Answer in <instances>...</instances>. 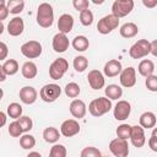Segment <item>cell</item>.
<instances>
[{
    "mask_svg": "<svg viewBox=\"0 0 157 157\" xmlns=\"http://www.w3.org/2000/svg\"><path fill=\"white\" fill-rule=\"evenodd\" d=\"M37 23L43 28L52 27L54 22V11L53 6L49 2H42L39 4L37 9Z\"/></svg>",
    "mask_w": 157,
    "mask_h": 157,
    "instance_id": "6da1fadb",
    "label": "cell"
},
{
    "mask_svg": "<svg viewBox=\"0 0 157 157\" xmlns=\"http://www.w3.org/2000/svg\"><path fill=\"white\" fill-rule=\"evenodd\" d=\"M110 109H112V101L108 99L107 97L94 98L88 104V112L91 113V115H93L96 118L107 114Z\"/></svg>",
    "mask_w": 157,
    "mask_h": 157,
    "instance_id": "7a4b0ae2",
    "label": "cell"
},
{
    "mask_svg": "<svg viewBox=\"0 0 157 157\" xmlns=\"http://www.w3.org/2000/svg\"><path fill=\"white\" fill-rule=\"evenodd\" d=\"M60 94H61V87L56 83H47L39 91V96H40L42 101H44L47 103L55 102L60 97Z\"/></svg>",
    "mask_w": 157,
    "mask_h": 157,
    "instance_id": "3957f363",
    "label": "cell"
},
{
    "mask_svg": "<svg viewBox=\"0 0 157 157\" xmlns=\"http://www.w3.org/2000/svg\"><path fill=\"white\" fill-rule=\"evenodd\" d=\"M67 69H69L67 60L65 58H58L49 66V76L53 80H60L66 74Z\"/></svg>",
    "mask_w": 157,
    "mask_h": 157,
    "instance_id": "277c9868",
    "label": "cell"
},
{
    "mask_svg": "<svg viewBox=\"0 0 157 157\" xmlns=\"http://www.w3.org/2000/svg\"><path fill=\"white\" fill-rule=\"evenodd\" d=\"M118 26H119V18L115 17L114 15L109 13V15L103 16L98 21V23H97V31L101 34H108L112 31H114Z\"/></svg>",
    "mask_w": 157,
    "mask_h": 157,
    "instance_id": "5b68a950",
    "label": "cell"
},
{
    "mask_svg": "<svg viewBox=\"0 0 157 157\" xmlns=\"http://www.w3.org/2000/svg\"><path fill=\"white\" fill-rule=\"evenodd\" d=\"M134 5L132 0H115L112 5V15L118 18L125 17L132 11Z\"/></svg>",
    "mask_w": 157,
    "mask_h": 157,
    "instance_id": "8992f818",
    "label": "cell"
},
{
    "mask_svg": "<svg viewBox=\"0 0 157 157\" xmlns=\"http://www.w3.org/2000/svg\"><path fill=\"white\" fill-rule=\"evenodd\" d=\"M150 54V42L147 39H139L129 49V55L132 59H142Z\"/></svg>",
    "mask_w": 157,
    "mask_h": 157,
    "instance_id": "52a82bcc",
    "label": "cell"
},
{
    "mask_svg": "<svg viewBox=\"0 0 157 157\" xmlns=\"http://www.w3.org/2000/svg\"><path fill=\"white\" fill-rule=\"evenodd\" d=\"M20 50L27 59H36L42 54V44L38 40H28L21 45Z\"/></svg>",
    "mask_w": 157,
    "mask_h": 157,
    "instance_id": "ba28073f",
    "label": "cell"
},
{
    "mask_svg": "<svg viewBox=\"0 0 157 157\" xmlns=\"http://www.w3.org/2000/svg\"><path fill=\"white\" fill-rule=\"evenodd\" d=\"M109 151L115 156V157H128L129 155V144L128 140H123L119 137L113 139L109 142Z\"/></svg>",
    "mask_w": 157,
    "mask_h": 157,
    "instance_id": "9c48e42d",
    "label": "cell"
},
{
    "mask_svg": "<svg viewBox=\"0 0 157 157\" xmlns=\"http://www.w3.org/2000/svg\"><path fill=\"white\" fill-rule=\"evenodd\" d=\"M119 81L123 87L131 88L136 83V70L132 66H129L126 69H123L119 74Z\"/></svg>",
    "mask_w": 157,
    "mask_h": 157,
    "instance_id": "30bf717a",
    "label": "cell"
},
{
    "mask_svg": "<svg viewBox=\"0 0 157 157\" xmlns=\"http://www.w3.org/2000/svg\"><path fill=\"white\" fill-rule=\"evenodd\" d=\"M130 113H131V104L128 101H124V99L118 101V103L115 104V107L113 109V115L119 121H123V120L128 119Z\"/></svg>",
    "mask_w": 157,
    "mask_h": 157,
    "instance_id": "8fae6325",
    "label": "cell"
},
{
    "mask_svg": "<svg viewBox=\"0 0 157 157\" xmlns=\"http://www.w3.org/2000/svg\"><path fill=\"white\" fill-rule=\"evenodd\" d=\"M80 132V124L75 119H66L60 125V134L65 137H72Z\"/></svg>",
    "mask_w": 157,
    "mask_h": 157,
    "instance_id": "7c38bea8",
    "label": "cell"
},
{
    "mask_svg": "<svg viewBox=\"0 0 157 157\" xmlns=\"http://www.w3.org/2000/svg\"><path fill=\"white\" fill-rule=\"evenodd\" d=\"M87 81L92 90H101L105 85L104 75L99 70H91L87 75Z\"/></svg>",
    "mask_w": 157,
    "mask_h": 157,
    "instance_id": "4fadbf2b",
    "label": "cell"
},
{
    "mask_svg": "<svg viewBox=\"0 0 157 157\" xmlns=\"http://www.w3.org/2000/svg\"><path fill=\"white\" fill-rule=\"evenodd\" d=\"M130 141L131 144L136 147L140 148L145 145L146 142V137H145V129H142L140 125H134L131 126V131H130Z\"/></svg>",
    "mask_w": 157,
    "mask_h": 157,
    "instance_id": "5bb4252c",
    "label": "cell"
},
{
    "mask_svg": "<svg viewBox=\"0 0 157 157\" xmlns=\"http://www.w3.org/2000/svg\"><path fill=\"white\" fill-rule=\"evenodd\" d=\"M69 110H70V113L74 118L82 119L86 115L87 107H86V103L82 99H74L69 105Z\"/></svg>",
    "mask_w": 157,
    "mask_h": 157,
    "instance_id": "9a60e30c",
    "label": "cell"
},
{
    "mask_svg": "<svg viewBox=\"0 0 157 157\" xmlns=\"http://www.w3.org/2000/svg\"><path fill=\"white\" fill-rule=\"evenodd\" d=\"M38 92L32 86H25L20 90V99L25 104H33L37 101Z\"/></svg>",
    "mask_w": 157,
    "mask_h": 157,
    "instance_id": "2e32d148",
    "label": "cell"
},
{
    "mask_svg": "<svg viewBox=\"0 0 157 157\" xmlns=\"http://www.w3.org/2000/svg\"><path fill=\"white\" fill-rule=\"evenodd\" d=\"M74 27V17L70 13H63L58 20V29L59 33L67 34L72 31Z\"/></svg>",
    "mask_w": 157,
    "mask_h": 157,
    "instance_id": "e0dca14e",
    "label": "cell"
},
{
    "mask_svg": "<svg viewBox=\"0 0 157 157\" xmlns=\"http://www.w3.org/2000/svg\"><path fill=\"white\" fill-rule=\"evenodd\" d=\"M69 45H70V42H69L66 34L56 33L53 37L52 47H53L54 52H56V53H64V52H66V49L69 48Z\"/></svg>",
    "mask_w": 157,
    "mask_h": 157,
    "instance_id": "ac0fdd59",
    "label": "cell"
},
{
    "mask_svg": "<svg viewBox=\"0 0 157 157\" xmlns=\"http://www.w3.org/2000/svg\"><path fill=\"white\" fill-rule=\"evenodd\" d=\"M121 70H123L121 63L119 60H117V59H112V60H109V61H107L104 64L103 74L107 77H115L121 72Z\"/></svg>",
    "mask_w": 157,
    "mask_h": 157,
    "instance_id": "d6986e66",
    "label": "cell"
},
{
    "mask_svg": "<svg viewBox=\"0 0 157 157\" xmlns=\"http://www.w3.org/2000/svg\"><path fill=\"white\" fill-rule=\"evenodd\" d=\"M25 29V22L21 17H13L10 20L9 25H7V33L12 37H18L22 34Z\"/></svg>",
    "mask_w": 157,
    "mask_h": 157,
    "instance_id": "ffe728a7",
    "label": "cell"
},
{
    "mask_svg": "<svg viewBox=\"0 0 157 157\" xmlns=\"http://www.w3.org/2000/svg\"><path fill=\"white\" fill-rule=\"evenodd\" d=\"M137 71L144 77L153 75V72H155V63L152 60H150V59H144V60L140 61V64L137 66Z\"/></svg>",
    "mask_w": 157,
    "mask_h": 157,
    "instance_id": "44dd1931",
    "label": "cell"
},
{
    "mask_svg": "<svg viewBox=\"0 0 157 157\" xmlns=\"http://www.w3.org/2000/svg\"><path fill=\"white\" fill-rule=\"evenodd\" d=\"M139 121H140V126L142 129H152V128H155L157 120H156L155 113H152V112H145V113H142L140 115Z\"/></svg>",
    "mask_w": 157,
    "mask_h": 157,
    "instance_id": "7402d4cb",
    "label": "cell"
},
{
    "mask_svg": "<svg viewBox=\"0 0 157 157\" xmlns=\"http://www.w3.org/2000/svg\"><path fill=\"white\" fill-rule=\"evenodd\" d=\"M137 32H139V27L134 22H126L119 29V33L123 38H132L137 34Z\"/></svg>",
    "mask_w": 157,
    "mask_h": 157,
    "instance_id": "603a6c76",
    "label": "cell"
},
{
    "mask_svg": "<svg viewBox=\"0 0 157 157\" xmlns=\"http://www.w3.org/2000/svg\"><path fill=\"white\" fill-rule=\"evenodd\" d=\"M21 72H22V76L25 78L32 80V78H34L37 76L38 69H37V65L33 61H26L21 67Z\"/></svg>",
    "mask_w": 157,
    "mask_h": 157,
    "instance_id": "cb8c5ba5",
    "label": "cell"
},
{
    "mask_svg": "<svg viewBox=\"0 0 157 157\" xmlns=\"http://www.w3.org/2000/svg\"><path fill=\"white\" fill-rule=\"evenodd\" d=\"M43 139L48 144H56L60 139V132L54 126H48L43 130Z\"/></svg>",
    "mask_w": 157,
    "mask_h": 157,
    "instance_id": "d4e9b609",
    "label": "cell"
},
{
    "mask_svg": "<svg viewBox=\"0 0 157 157\" xmlns=\"http://www.w3.org/2000/svg\"><path fill=\"white\" fill-rule=\"evenodd\" d=\"M104 93H105V97L110 101L112 99H119L123 96V88L115 83H112L104 88Z\"/></svg>",
    "mask_w": 157,
    "mask_h": 157,
    "instance_id": "484cf974",
    "label": "cell"
},
{
    "mask_svg": "<svg viewBox=\"0 0 157 157\" xmlns=\"http://www.w3.org/2000/svg\"><path fill=\"white\" fill-rule=\"evenodd\" d=\"M71 45L72 48L76 50V52H85L90 47V40L87 39V37L85 36H76L72 42H71Z\"/></svg>",
    "mask_w": 157,
    "mask_h": 157,
    "instance_id": "4316f807",
    "label": "cell"
},
{
    "mask_svg": "<svg viewBox=\"0 0 157 157\" xmlns=\"http://www.w3.org/2000/svg\"><path fill=\"white\" fill-rule=\"evenodd\" d=\"M18 69H20L18 63L15 59H7L2 64V70H4V72H5L6 76H12V75L17 74Z\"/></svg>",
    "mask_w": 157,
    "mask_h": 157,
    "instance_id": "83f0119b",
    "label": "cell"
},
{
    "mask_svg": "<svg viewBox=\"0 0 157 157\" xmlns=\"http://www.w3.org/2000/svg\"><path fill=\"white\" fill-rule=\"evenodd\" d=\"M6 7L9 10V13L18 15L22 12L25 7V1L23 0H9L6 1Z\"/></svg>",
    "mask_w": 157,
    "mask_h": 157,
    "instance_id": "f1b7e54d",
    "label": "cell"
},
{
    "mask_svg": "<svg viewBox=\"0 0 157 157\" xmlns=\"http://www.w3.org/2000/svg\"><path fill=\"white\" fill-rule=\"evenodd\" d=\"M72 65H74V69L75 71L77 72H83L87 66H88V59L83 55H78V56H75L74 58V61H72Z\"/></svg>",
    "mask_w": 157,
    "mask_h": 157,
    "instance_id": "f546056e",
    "label": "cell"
},
{
    "mask_svg": "<svg viewBox=\"0 0 157 157\" xmlns=\"http://www.w3.org/2000/svg\"><path fill=\"white\" fill-rule=\"evenodd\" d=\"M7 115L12 119H18L21 115H22V105L20 103H16V102H12L7 105Z\"/></svg>",
    "mask_w": 157,
    "mask_h": 157,
    "instance_id": "4dcf8cb0",
    "label": "cell"
},
{
    "mask_svg": "<svg viewBox=\"0 0 157 157\" xmlns=\"http://www.w3.org/2000/svg\"><path fill=\"white\" fill-rule=\"evenodd\" d=\"M20 146L23 150H31L36 146V139L33 135L29 134H25L22 136H20Z\"/></svg>",
    "mask_w": 157,
    "mask_h": 157,
    "instance_id": "1f68e13d",
    "label": "cell"
},
{
    "mask_svg": "<svg viewBox=\"0 0 157 157\" xmlns=\"http://www.w3.org/2000/svg\"><path fill=\"white\" fill-rule=\"evenodd\" d=\"M64 92H65V94L69 98H76V97H78V94L81 92V88H80L78 83H76V82H69L65 86Z\"/></svg>",
    "mask_w": 157,
    "mask_h": 157,
    "instance_id": "d6a6232c",
    "label": "cell"
},
{
    "mask_svg": "<svg viewBox=\"0 0 157 157\" xmlns=\"http://www.w3.org/2000/svg\"><path fill=\"white\" fill-rule=\"evenodd\" d=\"M67 150L61 144H54L49 151V157H66Z\"/></svg>",
    "mask_w": 157,
    "mask_h": 157,
    "instance_id": "836d02e7",
    "label": "cell"
},
{
    "mask_svg": "<svg viewBox=\"0 0 157 157\" xmlns=\"http://www.w3.org/2000/svg\"><path fill=\"white\" fill-rule=\"evenodd\" d=\"M130 131H131V125H129V124H121L115 130L117 136L123 140H128L130 137Z\"/></svg>",
    "mask_w": 157,
    "mask_h": 157,
    "instance_id": "e575fe53",
    "label": "cell"
},
{
    "mask_svg": "<svg viewBox=\"0 0 157 157\" xmlns=\"http://www.w3.org/2000/svg\"><path fill=\"white\" fill-rule=\"evenodd\" d=\"M80 22L86 27L91 26L93 23V12L91 10H88V9L81 11L80 12Z\"/></svg>",
    "mask_w": 157,
    "mask_h": 157,
    "instance_id": "d590c367",
    "label": "cell"
},
{
    "mask_svg": "<svg viewBox=\"0 0 157 157\" xmlns=\"http://www.w3.org/2000/svg\"><path fill=\"white\" fill-rule=\"evenodd\" d=\"M17 121H18L21 129H22V132H28V131L33 128V121H32V119H31L29 117H27V115H21V117L17 119Z\"/></svg>",
    "mask_w": 157,
    "mask_h": 157,
    "instance_id": "8d00e7d4",
    "label": "cell"
},
{
    "mask_svg": "<svg viewBox=\"0 0 157 157\" xmlns=\"http://www.w3.org/2000/svg\"><path fill=\"white\" fill-rule=\"evenodd\" d=\"M80 157H102L101 151L94 146H87L81 151Z\"/></svg>",
    "mask_w": 157,
    "mask_h": 157,
    "instance_id": "74e56055",
    "label": "cell"
},
{
    "mask_svg": "<svg viewBox=\"0 0 157 157\" xmlns=\"http://www.w3.org/2000/svg\"><path fill=\"white\" fill-rule=\"evenodd\" d=\"M7 131H9L10 136H12V137H20L22 135V129H21V126H20V124H18L17 120L10 123Z\"/></svg>",
    "mask_w": 157,
    "mask_h": 157,
    "instance_id": "f35d334b",
    "label": "cell"
},
{
    "mask_svg": "<svg viewBox=\"0 0 157 157\" xmlns=\"http://www.w3.org/2000/svg\"><path fill=\"white\" fill-rule=\"evenodd\" d=\"M145 85H146V87H147L148 91L157 92V76L155 74L147 76L146 77V81H145Z\"/></svg>",
    "mask_w": 157,
    "mask_h": 157,
    "instance_id": "ab89813d",
    "label": "cell"
},
{
    "mask_svg": "<svg viewBox=\"0 0 157 157\" xmlns=\"http://www.w3.org/2000/svg\"><path fill=\"white\" fill-rule=\"evenodd\" d=\"M72 6L75 7V10H77V11L81 12V11L88 9L90 1H88V0H74V1H72Z\"/></svg>",
    "mask_w": 157,
    "mask_h": 157,
    "instance_id": "60d3db41",
    "label": "cell"
},
{
    "mask_svg": "<svg viewBox=\"0 0 157 157\" xmlns=\"http://www.w3.org/2000/svg\"><path fill=\"white\" fill-rule=\"evenodd\" d=\"M148 146L153 152H157V129L152 130V134L148 140Z\"/></svg>",
    "mask_w": 157,
    "mask_h": 157,
    "instance_id": "b9f144b4",
    "label": "cell"
},
{
    "mask_svg": "<svg viewBox=\"0 0 157 157\" xmlns=\"http://www.w3.org/2000/svg\"><path fill=\"white\" fill-rule=\"evenodd\" d=\"M7 16H9V10L6 7V1L5 0H0V22L6 20Z\"/></svg>",
    "mask_w": 157,
    "mask_h": 157,
    "instance_id": "7bdbcfd3",
    "label": "cell"
},
{
    "mask_svg": "<svg viewBox=\"0 0 157 157\" xmlns=\"http://www.w3.org/2000/svg\"><path fill=\"white\" fill-rule=\"evenodd\" d=\"M9 54V48L4 42H0V61L5 60Z\"/></svg>",
    "mask_w": 157,
    "mask_h": 157,
    "instance_id": "ee69618b",
    "label": "cell"
},
{
    "mask_svg": "<svg viewBox=\"0 0 157 157\" xmlns=\"http://www.w3.org/2000/svg\"><path fill=\"white\" fill-rule=\"evenodd\" d=\"M150 54H152L153 56L157 55V40L150 42Z\"/></svg>",
    "mask_w": 157,
    "mask_h": 157,
    "instance_id": "f6af8a7d",
    "label": "cell"
},
{
    "mask_svg": "<svg viewBox=\"0 0 157 157\" xmlns=\"http://www.w3.org/2000/svg\"><path fill=\"white\" fill-rule=\"evenodd\" d=\"M6 120H7L6 114H5L4 112H1V110H0V129L6 124Z\"/></svg>",
    "mask_w": 157,
    "mask_h": 157,
    "instance_id": "bcb514c9",
    "label": "cell"
},
{
    "mask_svg": "<svg viewBox=\"0 0 157 157\" xmlns=\"http://www.w3.org/2000/svg\"><path fill=\"white\" fill-rule=\"evenodd\" d=\"M142 4L146 6V7H150V9H152V7H155L156 5H157V0H152V1H146V0H144L142 1Z\"/></svg>",
    "mask_w": 157,
    "mask_h": 157,
    "instance_id": "7dc6e473",
    "label": "cell"
},
{
    "mask_svg": "<svg viewBox=\"0 0 157 157\" xmlns=\"http://www.w3.org/2000/svg\"><path fill=\"white\" fill-rule=\"evenodd\" d=\"M5 80H6V75H5L4 70H2V65H0V82H2Z\"/></svg>",
    "mask_w": 157,
    "mask_h": 157,
    "instance_id": "c3c4849f",
    "label": "cell"
},
{
    "mask_svg": "<svg viewBox=\"0 0 157 157\" xmlns=\"http://www.w3.org/2000/svg\"><path fill=\"white\" fill-rule=\"evenodd\" d=\"M27 157H42V155L39 152H36V151H32L27 155Z\"/></svg>",
    "mask_w": 157,
    "mask_h": 157,
    "instance_id": "681fc988",
    "label": "cell"
},
{
    "mask_svg": "<svg viewBox=\"0 0 157 157\" xmlns=\"http://www.w3.org/2000/svg\"><path fill=\"white\" fill-rule=\"evenodd\" d=\"M4 28H5V27H4V23H2V22H0V36L2 34V32H4Z\"/></svg>",
    "mask_w": 157,
    "mask_h": 157,
    "instance_id": "f907efd6",
    "label": "cell"
},
{
    "mask_svg": "<svg viewBox=\"0 0 157 157\" xmlns=\"http://www.w3.org/2000/svg\"><path fill=\"white\" fill-rule=\"evenodd\" d=\"M2 97H4V91H2V88H0V101L2 99Z\"/></svg>",
    "mask_w": 157,
    "mask_h": 157,
    "instance_id": "816d5d0a",
    "label": "cell"
},
{
    "mask_svg": "<svg viewBox=\"0 0 157 157\" xmlns=\"http://www.w3.org/2000/svg\"><path fill=\"white\" fill-rule=\"evenodd\" d=\"M92 2H93V4H96V5H97V4H103V0H101V1H97V0H93Z\"/></svg>",
    "mask_w": 157,
    "mask_h": 157,
    "instance_id": "f5cc1de1",
    "label": "cell"
},
{
    "mask_svg": "<svg viewBox=\"0 0 157 157\" xmlns=\"http://www.w3.org/2000/svg\"><path fill=\"white\" fill-rule=\"evenodd\" d=\"M102 157H108V156H102Z\"/></svg>",
    "mask_w": 157,
    "mask_h": 157,
    "instance_id": "db71d44e",
    "label": "cell"
}]
</instances>
